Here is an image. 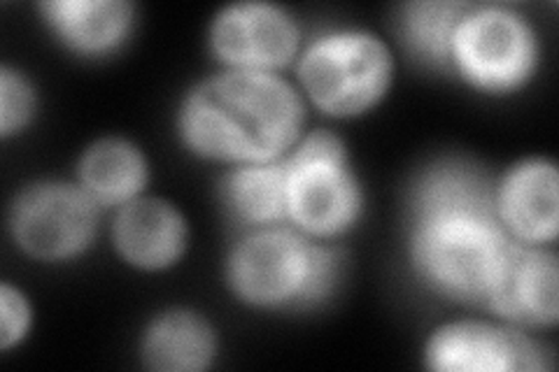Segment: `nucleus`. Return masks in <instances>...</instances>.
<instances>
[{"mask_svg": "<svg viewBox=\"0 0 559 372\" xmlns=\"http://www.w3.org/2000/svg\"><path fill=\"white\" fill-rule=\"evenodd\" d=\"M411 259L417 275L445 298L483 303L513 238L497 215L495 189L464 164L433 166L411 203Z\"/></svg>", "mask_w": 559, "mask_h": 372, "instance_id": "nucleus-1", "label": "nucleus"}, {"mask_svg": "<svg viewBox=\"0 0 559 372\" xmlns=\"http://www.w3.org/2000/svg\"><path fill=\"white\" fill-rule=\"evenodd\" d=\"M287 219L314 238H334L361 212V189L341 140L329 131L306 135L285 158Z\"/></svg>", "mask_w": 559, "mask_h": 372, "instance_id": "nucleus-5", "label": "nucleus"}, {"mask_svg": "<svg viewBox=\"0 0 559 372\" xmlns=\"http://www.w3.org/2000/svg\"><path fill=\"white\" fill-rule=\"evenodd\" d=\"M31 326V308L20 289L3 285L0 289V347L10 349L24 340Z\"/></svg>", "mask_w": 559, "mask_h": 372, "instance_id": "nucleus-19", "label": "nucleus"}, {"mask_svg": "<svg viewBox=\"0 0 559 372\" xmlns=\"http://www.w3.org/2000/svg\"><path fill=\"white\" fill-rule=\"evenodd\" d=\"M49 28L78 55H110L133 26V5L124 0H51L40 5Z\"/></svg>", "mask_w": 559, "mask_h": 372, "instance_id": "nucleus-13", "label": "nucleus"}, {"mask_svg": "<svg viewBox=\"0 0 559 372\" xmlns=\"http://www.w3.org/2000/svg\"><path fill=\"white\" fill-rule=\"evenodd\" d=\"M538 63V43L524 16L499 5H471L454 28L450 68L485 94H511Z\"/></svg>", "mask_w": 559, "mask_h": 372, "instance_id": "nucleus-6", "label": "nucleus"}, {"mask_svg": "<svg viewBox=\"0 0 559 372\" xmlns=\"http://www.w3.org/2000/svg\"><path fill=\"white\" fill-rule=\"evenodd\" d=\"M299 80L324 115L341 119L364 115L390 88V49L366 31L326 33L304 51Z\"/></svg>", "mask_w": 559, "mask_h": 372, "instance_id": "nucleus-4", "label": "nucleus"}, {"mask_svg": "<svg viewBox=\"0 0 559 372\" xmlns=\"http://www.w3.org/2000/svg\"><path fill=\"white\" fill-rule=\"evenodd\" d=\"M427 368L441 372H534L550 370L544 345L513 328L483 322H454L436 331L427 351Z\"/></svg>", "mask_w": 559, "mask_h": 372, "instance_id": "nucleus-8", "label": "nucleus"}, {"mask_svg": "<svg viewBox=\"0 0 559 372\" xmlns=\"http://www.w3.org/2000/svg\"><path fill=\"white\" fill-rule=\"evenodd\" d=\"M98 203L82 187L45 182L20 193L10 209L14 242L38 261H68L92 244Z\"/></svg>", "mask_w": 559, "mask_h": 372, "instance_id": "nucleus-7", "label": "nucleus"}, {"mask_svg": "<svg viewBox=\"0 0 559 372\" xmlns=\"http://www.w3.org/2000/svg\"><path fill=\"white\" fill-rule=\"evenodd\" d=\"M147 164L127 140H100L80 161V187L98 205H127L143 193Z\"/></svg>", "mask_w": 559, "mask_h": 372, "instance_id": "nucleus-15", "label": "nucleus"}, {"mask_svg": "<svg viewBox=\"0 0 559 372\" xmlns=\"http://www.w3.org/2000/svg\"><path fill=\"white\" fill-rule=\"evenodd\" d=\"M495 203L506 233L518 242H552L559 226L555 164L546 158L518 164L495 189Z\"/></svg>", "mask_w": 559, "mask_h": 372, "instance_id": "nucleus-11", "label": "nucleus"}, {"mask_svg": "<svg viewBox=\"0 0 559 372\" xmlns=\"http://www.w3.org/2000/svg\"><path fill=\"white\" fill-rule=\"evenodd\" d=\"M304 103L273 73L229 70L201 82L180 110V135L199 156L226 164H271L296 145Z\"/></svg>", "mask_w": 559, "mask_h": 372, "instance_id": "nucleus-2", "label": "nucleus"}, {"mask_svg": "<svg viewBox=\"0 0 559 372\" xmlns=\"http://www.w3.org/2000/svg\"><path fill=\"white\" fill-rule=\"evenodd\" d=\"M224 201L231 215L248 224L269 228L287 219V164H245L224 180Z\"/></svg>", "mask_w": 559, "mask_h": 372, "instance_id": "nucleus-16", "label": "nucleus"}, {"mask_svg": "<svg viewBox=\"0 0 559 372\" xmlns=\"http://www.w3.org/2000/svg\"><path fill=\"white\" fill-rule=\"evenodd\" d=\"M301 33L292 16L271 3L224 8L210 28L215 57L231 70L273 73L285 68L299 49Z\"/></svg>", "mask_w": 559, "mask_h": 372, "instance_id": "nucleus-9", "label": "nucleus"}, {"mask_svg": "<svg viewBox=\"0 0 559 372\" xmlns=\"http://www.w3.org/2000/svg\"><path fill=\"white\" fill-rule=\"evenodd\" d=\"M35 110L33 86L22 73L8 65L0 70V135L10 137L20 133L31 121Z\"/></svg>", "mask_w": 559, "mask_h": 372, "instance_id": "nucleus-18", "label": "nucleus"}, {"mask_svg": "<svg viewBox=\"0 0 559 372\" xmlns=\"http://www.w3.org/2000/svg\"><path fill=\"white\" fill-rule=\"evenodd\" d=\"M112 240L121 259L135 268L162 271L182 256L187 224L166 201L135 199L121 205L112 226Z\"/></svg>", "mask_w": 559, "mask_h": 372, "instance_id": "nucleus-12", "label": "nucleus"}, {"mask_svg": "<svg viewBox=\"0 0 559 372\" xmlns=\"http://www.w3.org/2000/svg\"><path fill=\"white\" fill-rule=\"evenodd\" d=\"M557 300V256L513 240L489 279L483 303L511 324L552 326L559 316Z\"/></svg>", "mask_w": 559, "mask_h": 372, "instance_id": "nucleus-10", "label": "nucleus"}, {"mask_svg": "<svg viewBox=\"0 0 559 372\" xmlns=\"http://www.w3.org/2000/svg\"><path fill=\"white\" fill-rule=\"evenodd\" d=\"M341 259L331 247L289 228H259L236 244L226 263L234 293L257 308H310L336 287Z\"/></svg>", "mask_w": 559, "mask_h": 372, "instance_id": "nucleus-3", "label": "nucleus"}, {"mask_svg": "<svg viewBox=\"0 0 559 372\" xmlns=\"http://www.w3.org/2000/svg\"><path fill=\"white\" fill-rule=\"evenodd\" d=\"M471 5L460 0H417L401 8L399 33L413 55L433 68H450L454 28Z\"/></svg>", "mask_w": 559, "mask_h": 372, "instance_id": "nucleus-17", "label": "nucleus"}, {"mask_svg": "<svg viewBox=\"0 0 559 372\" xmlns=\"http://www.w3.org/2000/svg\"><path fill=\"white\" fill-rule=\"evenodd\" d=\"M215 333L194 312L175 310L156 316L143 338V361L159 372H199L215 359Z\"/></svg>", "mask_w": 559, "mask_h": 372, "instance_id": "nucleus-14", "label": "nucleus"}]
</instances>
